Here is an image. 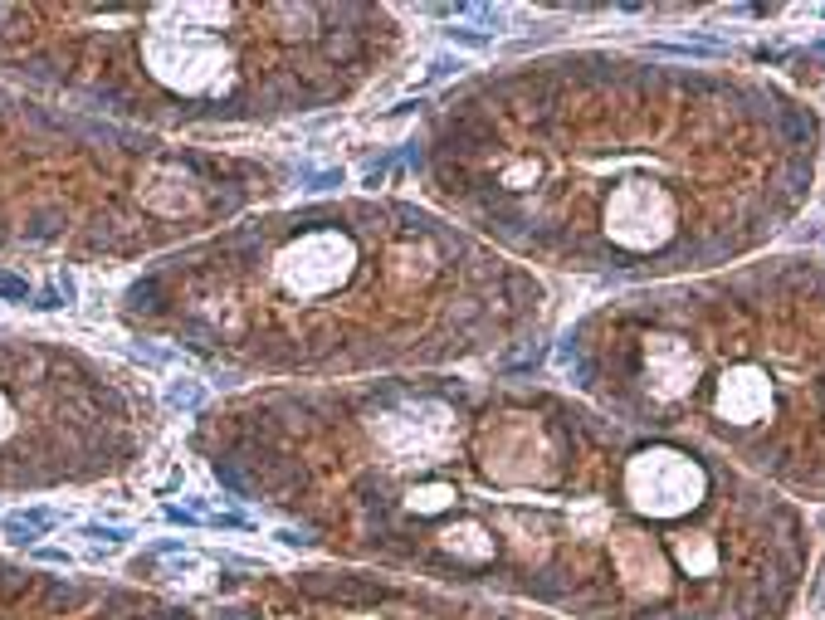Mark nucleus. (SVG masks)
<instances>
[{"label": "nucleus", "instance_id": "obj_3", "mask_svg": "<svg viewBox=\"0 0 825 620\" xmlns=\"http://www.w3.org/2000/svg\"><path fill=\"white\" fill-rule=\"evenodd\" d=\"M0 298H29V284L20 274H5L0 269Z\"/></svg>", "mask_w": 825, "mask_h": 620}, {"label": "nucleus", "instance_id": "obj_1", "mask_svg": "<svg viewBox=\"0 0 825 620\" xmlns=\"http://www.w3.org/2000/svg\"><path fill=\"white\" fill-rule=\"evenodd\" d=\"M54 522H59L54 508H29V513L10 517V537H15V542H29V537H39V532H44V527H54Z\"/></svg>", "mask_w": 825, "mask_h": 620}, {"label": "nucleus", "instance_id": "obj_5", "mask_svg": "<svg viewBox=\"0 0 825 620\" xmlns=\"http://www.w3.org/2000/svg\"><path fill=\"white\" fill-rule=\"evenodd\" d=\"M449 39H464V44H489V34H474V29H449Z\"/></svg>", "mask_w": 825, "mask_h": 620}, {"label": "nucleus", "instance_id": "obj_2", "mask_svg": "<svg viewBox=\"0 0 825 620\" xmlns=\"http://www.w3.org/2000/svg\"><path fill=\"white\" fill-rule=\"evenodd\" d=\"M166 401H171L176 411H201V401H206V391H201L196 381H176V386L166 391Z\"/></svg>", "mask_w": 825, "mask_h": 620}, {"label": "nucleus", "instance_id": "obj_4", "mask_svg": "<svg viewBox=\"0 0 825 620\" xmlns=\"http://www.w3.org/2000/svg\"><path fill=\"white\" fill-rule=\"evenodd\" d=\"M88 537H103V542H122L127 532H122V527H98V522H93V527H88Z\"/></svg>", "mask_w": 825, "mask_h": 620}]
</instances>
